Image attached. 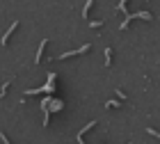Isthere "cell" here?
<instances>
[{
  "label": "cell",
  "mask_w": 160,
  "mask_h": 144,
  "mask_svg": "<svg viewBox=\"0 0 160 144\" xmlns=\"http://www.w3.org/2000/svg\"><path fill=\"white\" fill-rule=\"evenodd\" d=\"M133 18H144V21H149L151 14H149V11H137V14H133V16H126V21H124L119 28H121V30H126V28L130 25V21H133Z\"/></svg>",
  "instance_id": "cell-1"
},
{
  "label": "cell",
  "mask_w": 160,
  "mask_h": 144,
  "mask_svg": "<svg viewBox=\"0 0 160 144\" xmlns=\"http://www.w3.org/2000/svg\"><path fill=\"white\" fill-rule=\"evenodd\" d=\"M85 51H89V44H85V46L76 48V51H71V53H62V55H60V60H67V57H71V55H83Z\"/></svg>",
  "instance_id": "cell-2"
},
{
  "label": "cell",
  "mask_w": 160,
  "mask_h": 144,
  "mask_svg": "<svg viewBox=\"0 0 160 144\" xmlns=\"http://www.w3.org/2000/svg\"><path fill=\"white\" fill-rule=\"evenodd\" d=\"M94 126H96V119H94V121H89L85 128H80V133H78V144H85V142H83V135L89 133V128H94Z\"/></svg>",
  "instance_id": "cell-3"
},
{
  "label": "cell",
  "mask_w": 160,
  "mask_h": 144,
  "mask_svg": "<svg viewBox=\"0 0 160 144\" xmlns=\"http://www.w3.org/2000/svg\"><path fill=\"white\" fill-rule=\"evenodd\" d=\"M16 28H18V21H14V23H11V25H9V30H7V32H5V37H2V41H0V44H2V46H5L7 41H9V37H11V32H14V30H16Z\"/></svg>",
  "instance_id": "cell-4"
},
{
  "label": "cell",
  "mask_w": 160,
  "mask_h": 144,
  "mask_svg": "<svg viewBox=\"0 0 160 144\" xmlns=\"http://www.w3.org/2000/svg\"><path fill=\"white\" fill-rule=\"evenodd\" d=\"M46 44H48L46 39H44L41 44H39V51H37V57H34V64H39V62H41V55H44V48H46Z\"/></svg>",
  "instance_id": "cell-5"
},
{
  "label": "cell",
  "mask_w": 160,
  "mask_h": 144,
  "mask_svg": "<svg viewBox=\"0 0 160 144\" xmlns=\"http://www.w3.org/2000/svg\"><path fill=\"white\" fill-rule=\"evenodd\" d=\"M110 64H112V48H105V67H110Z\"/></svg>",
  "instance_id": "cell-6"
},
{
  "label": "cell",
  "mask_w": 160,
  "mask_h": 144,
  "mask_svg": "<svg viewBox=\"0 0 160 144\" xmlns=\"http://www.w3.org/2000/svg\"><path fill=\"white\" fill-rule=\"evenodd\" d=\"M92 5H94V0H87V2H85V9H83V16H85V18L89 16V9H92Z\"/></svg>",
  "instance_id": "cell-7"
},
{
  "label": "cell",
  "mask_w": 160,
  "mask_h": 144,
  "mask_svg": "<svg viewBox=\"0 0 160 144\" xmlns=\"http://www.w3.org/2000/svg\"><path fill=\"white\" fill-rule=\"evenodd\" d=\"M103 25V21H89V28H101Z\"/></svg>",
  "instance_id": "cell-8"
},
{
  "label": "cell",
  "mask_w": 160,
  "mask_h": 144,
  "mask_svg": "<svg viewBox=\"0 0 160 144\" xmlns=\"http://www.w3.org/2000/svg\"><path fill=\"white\" fill-rule=\"evenodd\" d=\"M126 2H128V0H119V7H117V9L119 11H126Z\"/></svg>",
  "instance_id": "cell-9"
},
{
  "label": "cell",
  "mask_w": 160,
  "mask_h": 144,
  "mask_svg": "<svg viewBox=\"0 0 160 144\" xmlns=\"http://www.w3.org/2000/svg\"><path fill=\"white\" fill-rule=\"evenodd\" d=\"M105 105H110V108H119V101H108Z\"/></svg>",
  "instance_id": "cell-10"
},
{
  "label": "cell",
  "mask_w": 160,
  "mask_h": 144,
  "mask_svg": "<svg viewBox=\"0 0 160 144\" xmlns=\"http://www.w3.org/2000/svg\"><path fill=\"white\" fill-rule=\"evenodd\" d=\"M0 139H2L5 144H9V139H7V135H5V133H0Z\"/></svg>",
  "instance_id": "cell-11"
},
{
  "label": "cell",
  "mask_w": 160,
  "mask_h": 144,
  "mask_svg": "<svg viewBox=\"0 0 160 144\" xmlns=\"http://www.w3.org/2000/svg\"><path fill=\"white\" fill-rule=\"evenodd\" d=\"M128 144H130V142H128Z\"/></svg>",
  "instance_id": "cell-12"
}]
</instances>
